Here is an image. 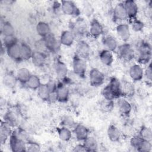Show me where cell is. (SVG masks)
I'll list each match as a JSON object with an SVG mask.
<instances>
[{
	"mask_svg": "<svg viewBox=\"0 0 152 152\" xmlns=\"http://www.w3.org/2000/svg\"><path fill=\"white\" fill-rule=\"evenodd\" d=\"M86 151H96L98 150V142L95 138L88 136L85 140L83 141Z\"/></svg>",
	"mask_w": 152,
	"mask_h": 152,
	"instance_id": "cell-29",
	"label": "cell"
},
{
	"mask_svg": "<svg viewBox=\"0 0 152 152\" xmlns=\"http://www.w3.org/2000/svg\"><path fill=\"white\" fill-rule=\"evenodd\" d=\"M56 100L61 102H66L69 96V90L65 84L62 83L57 84V87L55 91Z\"/></svg>",
	"mask_w": 152,
	"mask_h": 152,
	"instance_id": "cell-7",
	"label": "cell"
},
{
	"mask_svg": "<svg viewBox=\"0 0 152 152\" xmlns=\"http://www.w3.org/2000/svg\"><path fill=\"white\" fill-rule=\"evenodd\" d=\"M113 18L116 21H124L128 19L126 10L123 2L118 3L113 10Z\"/></svg>",
	"mask_w": 152,
	"mask_h": 152,
	"instance_id": "cell-13",
	"label": "cell"
},
{
	"mask_svg": "<svg viewBox=\"0 0 152 152\" xmlns=\"http://www.w3.org/2000/svg\"><path fill=\"white\" fill-rule=\"evenodd\" d=\"M116 51L119 57L125 61H129L134 58V50L130 44L125 42L118 46Z\"/></svg>",
	"mask_w": 152,
	"mask_h": 152,
	"instance_id": "cell-4",
	"label": "cell"
},
{
	"mask_svg": "<svg viewBox=\"0 0 152 152\" xmlns=\"http://www.w3.org/2000/svg\"><path fill=\"white\" fill-rule=\"evenodd\" d=\"M45 41L47 50L51 52H56L60 48V42L58 40L53 34L52 33L43 38Z\"/></svg>",
	"mask_w": 152,
	"mask_h": 152,
	"instance_id": "cell-10",
	"label": "cell"
},
{
	"mask_svg": "<svg viewBox=\"0 0 152 152\" xmlns=\"http://www.w3.org/2000/svg\"><path fill=\"white\" fill-rule=\"evenodd\" d=\"M1 33L4 36L15 35V29L13 26L8 21H4L1 26Z\"/></svg>",
	"mask_w": 152,
	"mask_h": 152,
	"instance_id": "cell-35",
	"label": "cell"
},
{
	"mask_svg": "<svg viewBox=\"0 0 152 152\" xmlns=\"http://www.w3.org/2000/svg\"><path fill=\"white\" fill-rule=\"evenodd\" d=\"M18 43V39L15 35L4 36L3 45L6 48L13 46Z\"/></svg>",
	"mask_w": 152,
	"mask_h": 152,
	"instance_id": "cell-37",
	"label": "cell"
},
{
	"mask_svg": "<svg viewBox=\"0 0 152 152\" xmlns=\"http://www.w3.org/2000/svg\"><path fill=\"white\" fill-rule=\"evenodd\" d=\"M18 81L16 75H14L11 72L6 73L3 77L4 84L9 88H13L15 86L17 82Z\"/></svg>",
	"mask_w": 152,
	"mask_h": 152,
	"instance_id": "cell-31",
	"label": "cell"
},
{
	"mask_svg": "<svg viewBox=\"0 0 152 152\" xmlns=\"http://www.w3.org/2000/svg\"><path fill=\"white\" fill-rule=\"evenodd\" d=\"M46 59V55L45 52L38 51V50H33L31 60L34 65L37 67H41L44 65Z\"/></svg>",
	"mask_w": 152,
	"mask_h": 152,
	"instance_id": "cell-18",
	"label": "cell"
},
{
	"mask_svg": "<svg viewBox=\"0 0 152 152\" xmlns=\"http://www.w3.org/2000/svg\"><path fill=\"white\" fill-rule=\"evenodd\" d=\"M116 33L120 39L124 42H126L131 36L129 26L126 23L119 24L116 27Z\"/></svg>",
	"mask_w": 152,
	"mask_h": 152,
	"instance_id": "cell-14",
	"label": "cell"
},
{
	"mask_svg": "<svg viewBox=\"0 0 152 152\" xmlns=\"http://www.w3.org/2000/svg\"><path fill=\"white\" fill-rule=\"evenodd\" d=\"M117 105L119 112L123 116H128L129 115L132 110V106L128 100L120 97L117 102Z\"/></svg>",
	"mask_w": 152,
	"mask_h": 152,
	"instance_id": "cell-19",
	"label": "cell"
},
{
	"mask_svg": "<svg viewBox=\"0 0 152 152\" xmlns=\"http://www.w3.org/2000/svg\"><path fill=\"white\" fill-rule=\"evenodd\" d=\"M75 36L73 33L70 30L63 31L59 37V42L61 45L65 46H71L75 40Z\"/></svg>",
	"mask_w": 152,
	"mask_h": 152,
	"instance_id": "cell-20",
	"label": "cell"
},
{
	"mask_svg": "<svg viewBox=\"0 0 152 152\" xmlns=\"http://www.w3.org/2000/svg\"><path fill=\"white\" fill-rule=\"evenodd\" d=\"M42 84L40 78L34 74H31L26 85L31 90H37Z\"/></svg>",
	"mask_w": 152,
	"mask_h": 152,
	"instance_id": "cell-33",
	"label": "cell"
},
{
	"mask_svg": "<svg viewBox=\"0 0 152 152\" xmlns=\"http://www.w3.org/2000/svg\"><path fill=\"white\" fill-rule=\"evenodd\" d=\"M105 101L103 103V109H104L105 110H110L112 109L113 107V100H106L104 99Z\"/></svg>",
	"mask_w": 152,
	"mask_h": 152,
	"instance_id": "cell-45",
	"label": "cell"
},
{
	"mask_svg": "<svg viewBox=\"0 0 152 152\" xmlns=\"http://www.w3.org/2000/svg\"><path fill=\"white\" fill-rule=\"evenodd\" d=\"M9 145L12 151H26V142L20 138L15 132H12L9 138Z\"/></svg>",
	"mask_w": 152,
	"mask_h": 152,
	"instance_id": "cell-2",
	"label": "cell"
},
{
	"mask_svg": "<svg viewBox=\"0 0 152 152\" xmlns=\"http://www.w3.org/2000/svg\"><path fill=\"white\" fill-rule=\"evenodd\" d=\"M20 54L22 61H27L31 59V57L33 50H32L31 47L26 43H22L20 44Z\"/></svg>",
	"mask_w": 152,
	"mask_h": 152,
	"instance_id": "cell-30",
	"label": "cell"
},
{
	"mask_svg": "<svg viewBox=\"0 0 152 152\" xmlns=\"http://www.w3.org/2000/svg\"><path fill=\"white\" fill-rule=\"evenodd\" d=\"M54 68L56 75L61 79H64L66 77L68 69L66 65L64 62L61 61H58L55 64Z\"/></svg>",
	"mask_w": 152,
	"mask_h": 152,
	"instance_id": "cell-23",
	"label": "cell"
},
{
	"mask_svg": "<svg viewBox=\"0 0 152 152\" xmlns=\"http://www.w3.org/2000/svg\"><path fill=\"white\" fill-rule=\"evenodd\" d=\"M123 3L128 18L132 20L135 19L138 12V7L136 2L133 0H127Z\"/></svg>",
	"mask_w": 152,
	"mask_h": 152,
	"instance_id": "cell-8",
	"label": "cell"
},
{
	"mask_svg": "<svg viewBox=\"0 0 152 152\" xmlns=\"http://www.w3.org/2000/svg\"><path fill=\"white\" fill-rule=\"evenodd\" d=\"M73 133L78 141H83L89 136V130L82 124H76L73 128Z\"/></svg>",
	"mask_w": 152,
	"mask_h": 152,
	"instance_id": "cell-11",
	"label": "cell"
},
{
	"mask_svg": "<svg viewBox=\"0 0 152 152\" xmlns=\"http://www.w3.org/2000/svg\"><path fill=\"white\" fill-rule=\"evenodd\" d=\"M144 77H145V78L151 83L152 79V68L151 63L147 65V67L145 68V71H144Z\"/></svg>",
	"mask_w": 152,
	"mask_h": 152,
	"instance_id": "cell-44",
	"label": "cell"
},
{
	"mask_svg": "<svg viewBox=\"0 0 152 152\" xmlns=\"http://www.w3.org/2000/svg\"><path fill=\"white\" fill-rule=\"evenodd\" d=\"M12 134L11 125L5 121L2 122L0 128V141L1 144H5Z\"/></svg>",
	"mask_w": 152,
	"mask_h": 152,
	"instance_id": "cell-17",
	"label": "cell"
},
{
	"mask_svg": "<svg viewBox=\"0 0 152 152\" xmlns=\"http://www.w3.org/2000/svg\"><path fill=\"white\" fill-rule=\"evenodd\" d=\"M143 140H144L142 139L138 135L133 136L130 140V145L132 148L137 151H138Z\"/></svg>",
	"mask_w": 152,
	"mask_h": 152,
	"instance_id": "cell-38",
	"label": "cell"
},
{
	"mask_svg": "<svg viewBox=\"0 0 152 152\" xmlns=\"http://www.w3.org/2000/svg\"><path fill=\"white\" fill-rule=\"evenodd\" d=\"M104 32V28L102 24L97 20L93 19L90 24L89 33L94 38L99 37Z\"/></svg>",
	"mask_w": 152,
	"mask_h": 152,
	"instance_id": "cell-15",
	"label": "cell"
},
{
	"mask_svg": "<svg viewBox=\"0 0 152 152\" xmlns=\"http://www.w3.org/2000/svg\"><path fill=\"white\" fill-rule=\"evenodd\" d=\"M135 87L131 82L126 81L123 84V85H122V96H133L135 93Z\"/></svg>",
	"mask_w": 152,
	"mask_h": 152,
	"instance_id": "cell-34",
	"label": "cell"
},
{
	"mask_svg": "<svg viewBox=\"0 0 152 152\" xmlns=\"http://www.w3.org/2000/svg\"><path fill=\"white\" fill-rule=\"evenodd\" d=\"M31 75V74L30 71L27 68H21L17 71L16 74V77L18 81H19L21 84H26L28 80L30 77Z\"/></svg>",
	"mask_w": 152,
	"mask_h": 152,
	"instance_id": "cell-28",
	"label": "cell"
},
{
	"mask_svg": "<svg viewBox=\"0 0 152 152\" xmlns=\"http://www.w3.org/2000/svg\"><path fill=\"white\" fill-rule=\"evenodd\" d=\"M6 51L8 56L12 60L17 62L22 61L20 54V44L17 43L13 46L6 48Z\"/></svg>",
	"mask_w": 152,
	"mask_h": 152,
	"instance_id": "cell-22",
	"label": "cell"
},
{
	"mask_svg": "<svg viewBox=\"0 0 152 152\" xmlns=\"http://www.w3.org/2000/svg\"><path fill=\"white\" fill-rule=\"evenodd\" d=\"M102 43L106 48V49L111 52L116 50L118 47V43L116 39L111 35H107L102 39Z\"/></svg>",
	"mask_w": 152,
	"mask_h": 152,
	"instance_id": "cell-21",
	"label": "cell"
},
{
	"mask_svg": "<svg viewBox=\"0 0 152 152\" xmlns=\"http://www.w3.org/2000/svg\"><path fill=\"white\" fill-rule=\"evenodd\" d=\"M107 134L109 139L112 142H118L121 137V132L120 130L114 125L109 126Z\"/></svg>",
	"mask_w": 152,
	"mask_h": 152,
	"instance_id": "cell-25",
	"label": "cell"
},
{
	"mask_svg": "<svg viewBox=\"0 0 152 152\" xmlns=\"http://www.w3.org/2000/svg\"><path fill=\"white\" fill-rule=\"evenodd\" d=\"M90 84L94 87H98L101 86L104 81V75L97 68H92L88 73Z\"/></svg>",
	"mask_w": 152,
	"mask_h": 152,
	"instance_id": "cell-6",
	"label": "cell"
},
{
	"mask_svg": "<svg viewBox=\"0 0 152 152\" xmlns=\"http://www.w3.org/2000/svg\"><path fill=\"white\" fill-rule=\"evenodd\" d=\"M56 131L59 138L61 141L64 142H68L71 140L72 134L70 128L64 126H61L60 127H58L56 128Z\"/></svg>",
	"mask_w": 152,
	"mask_h": 152,
	"instance_id": "cell-24",
	"label": "cell"
},
{
	"mask_svg": "<svg viewBox=\"0 0 152 152\" xmlns=\"http://www.w3.org/2000/svg\"><path fill=\"white\" fill-rule=\"evenodd\" d=\"M61 10L66 15L77 17L80 15V11L75 3L71 1H62L61 2Z\"/></svg>",
	"mask_w": 152,
	"mask_h": 152,
	"instance_id": "cell-5",
	"label": "cell"
},
{
	"mask_svg": "<svg viewBox=\"0 0 152 152\" xmlns=\"http://www.w3.org/2000/svg\"><path fill=\"white\" fill-rule=\"evenodd\" d=\"M91 49L89 45L85 41L81 40L77 45V55L79 57L86 59L88 58L90 55Z\"/></svg>",
	"mask_w": 152,
	"mask_h": 152,
	"instance_id": "cell-16",
	"label": "cell"
},
{
	"mask_svg": "<svg viewBox=\"0 0 152 152\" xmlns=\"http://www.w3.org/2000/svg\"><path fill=\"white\" fill-rule=\"evenodd\" d=\"M138 135L144 140L151 142L152 141V131L151 128L143 126L140 130Z\"/></svg>",
	"mask_w": 152,
	"mask_h": 152,
	"instance_id": "cell-36",
	"label": "cell"
},
{
	"mask_svg": "<svg viewBox=\"0 0 152 152\" xmlns=\"http://www.w3.org/2000/svg\"><path fill=\"white\" fill-rule=\"evenodd\" d=\"M99 58L101 62L106 66L111 65L114 59L112 52L106 49L102 50L100 52Z\"/></svg>",
	"mask_w": 152,
	"mask_h": 152,
	"instance_id": "cell-26",
	"label": "cell"
},
{
	"mask_svg": "<svg viewBox=\"0 0 152 152\" xmlns=\"http://www.w3.org/2000/svg\"><path fill=\"white\" fill-rule=\"evenodd\" d=\"M40 151V146L38 143L30 141L26 142V151L38 152Z\"/></svg>",
	"mask_w": 152,
	"mask_h": 152,
	"instance_id": "cell-40",
	"label": "cell"
},
{
	"mask_svg": "<svg viewBox=\"0 0 152 152\" xmlns=\"http://www.w3.org/2000/svg\"><path fill=\"white\" fill-rule=\"evenodd\" d=\"M36 30L38 35L42 38L45 37L51 33L50 27L49 24L45 21H39L36 25Z\"/></svg>",
	"mask_w": 152,
	"mask_h": 152,
	"instance_id": "cell-27",
	"label": "cell"
},
{
	"mask_svg": "<svg viewBox=\"0 0 152 152\" xmlns=\"http://www.w3.org/2000/svg\"><path fill=\"white\" fill-rule=\"evenodd\" d=\"M107 86L115 99H119L122 97V84L118 78L115 77L111 78Z\"/></svg>",
	"mask_w": 152,
	"mask_h": 152,
	"instance_id": "cell-9",
	"label": "cell"
},
{
	"mask_svg": "<svg viewBox=\"0 0 152 152\" xmlns=\"http://www.w3.org/2000/svg\"><path fill=\"white\" fill-rule=\"evenodd\" d=\"M138 58L137 59L139 64H148L151 57V47L146 42H142L138 48Z\"/></svg>",
	"mask_w": 152,
	"mask_h": 152,
	"instance_id": "cell-1",
	"label": "cell"
},
{
	"mask_svg": "<svg viewBox=\"0 0 152 152\" xmlns=\"http://www.w3.org/2000/svg\"><path fill=\"white\" fill-rule=\"evenodd\" d=\"M34 46H35V50H38V51H40V52H45V50H47L45 43L44 40L42 39L37 40L35 42L34 44Z\"/></svg>",
	"mask_w": 152,
	"mask_h": 152,
	"instance_id": "cell-43",
	"label": "cell"
},
{
	"mask_svg": "<svg viewBox=\"0 0 152 152\" xmlns=\"http://www.w3.org/2000/svg\"><path fill=\"white\" fill-rule=\"evenodd\" d=\"M72 70L75 75L84 77L87 71V64L85 59L75 55L72 60Z\"/></svg>",
	"mask_w": 152,
	"mask_h": 152,
	"instance_id": "cell-3",
	"label": "cell"
},
{
	"mask_svg": "<svg viewBox=\"0 0 152 152\" xmlns=\"http://www.w3.org/2000/svg\"><path fill=\"white\" fill-rule=\"evenodd\" d=\"M131 27L134 31H140L143 29L144 27V24L141 20L135 18L132 20V21L131 23Z\"/></svg>",
	"mask_w": 152,
	"mask_h": 152,
	"instance_id": "cell-41",
	"label": "cell"
},
{
	"mask_svg": "<svg viewBox=\"0 0 152 152\" xmlns=\"http://www.w3.org/2000/svg\"><path fill=\"white\" fill-rule=\"evenodd\" d=\"M152 149V145L151 142L147 141L145 140H143L142 144L139 148L138 151L141 152H149L151 151Z\"/></svg>",
	"mask_w": 152,
	"mask_h": 152,
	"instance_id": "cell-42",
	"label": "cell"
},
{
	"mask_svg": "<svg viewBox=\"0 0 152 152\" xmlns=\"http://www.w3.org/2000/svg\"><path fill=\"white\" fill-rule=\"evenodd\" d=\"M37 94L39 97L44 101L48 102L50 91L47 84H42L37 89Z\"/></svg>",
	"mask_w": 152,
	"mask_h": 152,
	"instance_id": "cell-32",
	"label": "cell"
},
{
	"mask_svg": "<svg viewBox=\"0 0 152 152\" xmlns=\"http://www.w3.org/2000/svg\"><path fill=\"white\" fill-rule=\"evenodd\" d=\"M129 75L132 80L140 81L144 77V69L140 64H134L129 69Z\"/></svg>",
	"mask_w": 152,
	"mask_h": 152,
	"instance_id": "cell-12",
	"label": "cell"
},
{
	"mask_svg": "<svg viewBox=\"0 0 152 152\" xmlns=\"http://www.w3.org/2000/svg\"><path fill=\"white\" fill-rule=\"evenodd\" d=\"M61 125L69 128H74L76 125L74 119L68 115H64L61 118Z\"/></svg>",
	"mask_w": 152,
	"mask_h": 152,
	"instance_id": "cell-39",
	"label": "cell"
},
{
	"mask_svg": "<svg viewBox=\"0 0 152 152\" xmlns=\"http://www.w3.org/2000/svg\"><path fill=\"white\" fill-rule=\"evenodd\" d=\"M73 151H86V148L84 147V145H83V144H77L76 145L73 149Z\"/></svg>",
	"mask_w": 152,
	"mask_h": 152,
	"instance_id": "cell-46",
	"label": "cell"
}]
</instances>
